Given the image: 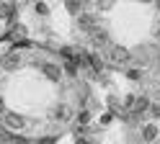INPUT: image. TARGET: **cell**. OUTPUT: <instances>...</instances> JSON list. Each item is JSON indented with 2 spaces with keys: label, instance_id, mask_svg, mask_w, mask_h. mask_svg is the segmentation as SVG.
I'll list each match as a JSON object with an SVG mask.
<instances>
[{
  "label": "cell",
  "instance_id": "6da1fadb",
  "mask_svg": "<svg viewBox=\"0 0 160 144\" xmlns=\"http://www.w3.org/2000/svg\"><path fill=\"white\" fill-rule=\"evenodd\" d=\"M78 28L83 31V34H93V31L98 28V18H96V13H91V10H83V13L78 16Z\"/></svg>",
  "mask_w": 160,
  "mask_h": 144
},
{
  "label": "cell",
  "instance_id": "7a4b0ae2",
  "mask_svg": "<svg viewBox=\"0 0 160 144\" xmlns=\"http://www.w3.org/2000/svg\"><path fill=\"white\" fill-rule=\"evenodd\" d=\"M0 67H3L5 72H13V70H18V67H21V54H18L16 49L5 51V54L0 57Z\"/></svg>",
  "mask_w": 160,
  "mask_h": 144
},
{
  "label": "cell",
  "instance_id": "3957f363",
  "mask_svg": "<svg viewBox=\"0 0 160 144\" xmlns=\"http://www.w3.org/2000/svg\"><path fill=\"white\" fill-rule=\"evenodd\" d=\"M129 57H132V54H129V49L127 46H111V49H108V62H114V65H124V62H129Z\"/></svg>",
  "mask_w": 160,
  "mask_h": 144
},
{
  "label": "cell",
  "instance_id": "277c9868",
  "mask_svg": "<svg viewBox=\"0 0 160 144\" xmlns=\"http://www.w3.org/2000/svg\"><path fill=\"white\" fill-rule=\"evenodd\" d=\"M3 123H5V129H13V131H21L26 126V118L23 116H18V113H3Z\"/></svg>",
  "mask_w": 160,
  "mask_h": 144
},
{
  "label": "cell",
  "instance_id": "5b68a950",
  "mask_svg": "<svg viewBox=\"0 0 160 144\" xmlns=\"http://www.w3.org/2000/svg\"><path fill=\"white\" fill-rule=\"evenodd\" d=\"M42 72H44V77H47L49 82H59L62 75H65L62 67H59V65H52V62H44V65H42Z\"/></svg>",
  "mask_w": 160,
  "mask_h": 144
},
{
  "label": "cell",
  "instance_id": "8992f818",
  "mask_svg": "<svg viewBox=\"0 0 160 144\" xmlns=\"http://www.w3.org/2000/svg\"><path fill=\"white\" fill-rule=\"evenodd\" d=\"M52 118L65 123V121H70V118H72V108H70L67 103H57V106H54V111H52Z\"/></svg>",
  "mask_w": 160,
  "mask_h": 144
},
{
  "label": "cell",
  "instance_id": "52a82bcc",
  "mask_svg": "<svg viewBox=\"0 0 160 144\" xmlns=\"http://www.w3.org/2000/svg\"><path fill=\"white\" fill-rule=\"evenodd\" d=\"M158 137H160V126H158V123H145V126H142V139H145V144L158 142Z\"/></svg>",
  "mask_w": 160,
  "mask_h": 144
},
{
  "label": "cell",
  "instance_id": "ba28073f",
  "mask_svg": "<svg viewBox=\"0 0 160 144\" xmlns=\"http://www.w3.org/2000/svg\"><path fill=\"white\" fill-rule=\"evenodd\" d=\"M91 41H93V46H106L108 44V31L103 26H98L93 34H91Z\"/></svg>",
  "mask_w": 160,
  "mask_h": 144
},
{
  "label": "cell",
  "instance_id": "9c48e42d",
  "mask_svg": "<svg viewBox=\"0 0 160 144\" xmlns=\"http://www.w3.org/2000/svg\"><path fill=\"white\" fill-rule=\"evenodd\" d=\"M150 106H152V103H150V98H147V95H139L137 103H134V108H132V113H134V116H142V113L150 111Z\"/></svg>",
  "mask_w": 160,
  "mask_h": 144
},
{
  "label": "cell",
  "instance_id": "30bf717a",
  "mask_svg": "<svg viewBox=\"0 0 160 144\" xmlns=\"http://www.w3.org/2000/svg\"><path fill=\"white\" fill-rule=\"evenodd\" d=\"M65 10H67V13L70 16H80V13H83V0H65Z\"/></svg>",
  "mask_w": 160,
  "mask_h": 144
},
{
  "label": "cell",
  "instance_id": "8fae6325",
  "mask_svg": "<svg viewBox=\"0 0 160 144\" xmlns=\"http://www.w3.org/2000/svg\"><path fill=\"white\" fill-rule=\"evenodd\" d=\"M83 62H88L93 72H101L103 70V59L98 57V54H83Z\"/></svg>",
  "mask_w": 160,
  "mask_h": 144
},
{
  "label": "cell",
  "instance_id": "7c38bea8",
  "mask_svg": "<svg viewBox=\"0 0 160 144\" xmlns=\"http://www.w3.org/2000/svg\"><path fill=\"white\" fill-rule=\"evenodd\" d=\"M0 18H8V21H13V18H16V8L0 0Z\"/></svg>",
  "mask_w": 160,
  "mask_h": 144
},
{
  "label": "cell",
  "instance_id": "4fadbf2b",
  "mask_svg": "<svg viewBox=\"0 0 160 144\" xmlns=\"http://www.w3.org/2000/svg\"><path fill=\"white\" fill-rule=\"evenodd\" d=\"M34 10H36V16H42V18L49 16V5L44 3V0H36V3H34Z\"/></svg>",
  "mask_w": 160,
  "mask_h": 144
},
{
  "label": "cell",
  "instance_id": "5bb4252c",
  "mask_svg": "<svg viewBox=\"0 0 160 144\" xmlns=\"http://www.w3.org/2000/svg\"><path fill=\"white\" fill-rule=\"evenodd\" d=\"M65 75H70V77L78 75V62H75V59H67V62H65Z\"/></svg>",
  "mask_w": 160,
  "mask_h": 144
},
{
  "label": "cell",
  "instance_id": "9a60e30c",
  "mask_svg": "<svg viewBox=\"0 0 160 144\" xmlns=\"http://www.w3.org/2000/svg\"><path fill=\"white\" fill-rule=\"evenodd\" d=\"M127 77L139 82V80H142V70H139V67H129V70H127Z\"/></svg>",
  "mask_w": 160,
  "mask_h": 144
},
{
  "label": "cell",
  "instance_id": "2e32d148",
  "mask_svg": "<svg viewBox=\"0 0 160 144\" xmlns=\"http://www.w3.org/2000/svg\"><path fill=\"white\" fill-rule=\"evenodd\" d=\"M111 5H114V0H96L98 10H111Z\"/></svg>",
  "mask_w": 160,
  "mask_h": 144
},
{
  "label": "cell",
  "instance_id": "e0dca14e",
  "mask_svg": "<svg viewBox=\"0 0 160 144\" xmlns=\"http://www.w3.org/2000/svg\"><path fill=\"white\" fill-rule=\"evenodd\" d=\"M78 121H80V123H88V121H91V113H88V111H80Z\"/></svg>",
  "mask_w": 160,
  "mask_h": 144
},
{
  "label": "cell",
  "instance_id": "ac0fdd59",
  "mask_svg": "<svg viewBox=\"0 0 160 144\" xmlns=\"http://www.w3.org/2000/svg\"><path fill=\"white\" fill-rule=\"evenodd\" d=\"M150 113H152V116H158V118H160V103H152V106H150Z\"/></svg>",
  "mask_w": 160,
  "mask_h": 144
},
{
  "label": "cell",
  "instance_id": "d6986e66",
  "mask_svg": "<svg viewBox=\"0 0 160 144\" xmlns=\"http://www.w3.org/2000/svg\"><path fill=\"white\" fill-rule=\"evenodd\" d=\"M108 108H111V111H114V108H119V100H116L114 95H108Z\"/></svg>",
  "mask_w": 160,
  "mask_h": 144
},
{
  "label": "cell",
  "instance_id": "ffe728a7",
  "mask_svg": "<svg viewBox=\"0 0 160 144\" xmlns=\"http://www.w3.org/2000/svg\"><path fill=\"white\" fill-rule=\"evenodd\" d=\"M152 36H155V41H158V44H160V23L155 26V31H152Z\"/></svg>",
  "mask_w": 160,
  "mask_h": 144
},
{
  "label": "cell",
  "instance_id": "44dd1931",
  "mask_svg": "<svg viewBox=\"0 0 160 144\" xmlns=\"http://www.w3.org/2000/svg\"><path fill=\"white\" fill-rule=\"evenodd\" d=\"M5 113V103H3V98H0V116Z\"/></svg>",
  "mask_w": 160,
  "mask_h": 144
},
{
  "label": "cell",
  "instance_id": "7402d4cb",
  "mask_svg": "<svg viewBox=\"0 0 160 144\" xmlns=\"http://www.w3.org/2000/svg\"><path fill=\"white\" fill-rule=\"evenodd\" d=\"M152 5H155V10H158V13H160V0H155V3H152Z\"/></svg>",
  "mask_w": 160,
  "mask_h": 144
},
{
  "label": "cell",
  "instance_id": "603a6c76",
  "mask_svg": "<svg viewBox=\"0 0 160 144\" xmlns=\"http://www.w3.org/2000/svg\"><path fill=\"white\" fill-rule=\"evenodd\" d=\"M142 3H155V0H142Z\"/></svg>",
  "mask_w": 160,
  "mask_h": 144
},
{
  "label": "cell",
  "instance_id": "cb8c5ba5",
  "mask_svg": "<svg viewBox=\"0 0 160 144\" xmlns=\"http://www.w3.org/2000/svg\"><path fill=\"white\" fill-rule=\"evenodd\" d=\"M158 65H160V51H158Z\"/></svg>",
  "mask_w": 160,
  "mask_h": 144
},
{
  "label": "cell",
  "instance_id": "d4e9b609",
  "mask_svg": "<svg viewBox=\"0 0 160 144\" xmlns=\"http://www.w3.org/2000/svg\"><path fill=\"white\" fill-rule=\"evenodd\" d=\"M158 88H160V77H158Z\"/></svg>",
  "mask_w": 160,
  "mask_h": 144
},
{
  "label": "cell",
  "instance_id": "484cf974",
  "mask_svg": "<svg viewBox=\"0 0 160 144\" xmlns=\"http://www.w3.org/2000/svg\"><path fill=\"white\" fill-rule=\"evenodd\" d=\"M0 139H3V137H0Z\"/></svg>",
  "mask_w": 160,
  "mask_h": 144
}]
</instances>
